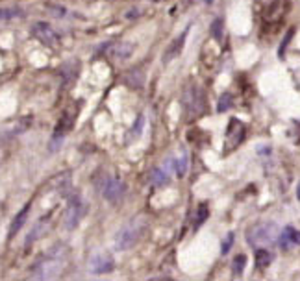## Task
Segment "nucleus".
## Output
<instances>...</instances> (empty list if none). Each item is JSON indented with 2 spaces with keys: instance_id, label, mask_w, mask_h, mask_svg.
<instances>
[{
  "instance_id": "nucleus-1",
  "label": "nucleus",
  "mask_w": 300,
  "mask_h": 281,
  "mask_svg": "<svg viewBox=\"0 0 300 281\" xmlns=\"http://www.w3.org/2000/svg\"><path fill=\"white\" fill-rule=\"evenodd\" d=\"M67 259H69V246L56 244L50 248L49 252L43 255L39 261H35L30 278L32 280H54L60 278L61 272L67 267Z\"/></svg>"
},
{
  "instance_id": "nucleus-2",
  "label": "nucleus",
  "mask_w": 300,
  "mask_h": 281,
  "mask_svg": "<svg viewBox=\"0 0 300 281\" xmlns=\"http://www.w3.org/2000/svg\"><path fill=\"white\" fill-rule=\"evenodd\" d=\"M148 226L147 217H133L128 224H124L119 230L117 237H115V248L124 252V250H130L133 246L137 244L141 240V237L145 235V230Z\"/></svg>"
},
{
  "instance_id": "nucleus-3",
  "label": "nucleus",
  "mask_w": 300,
  "mask_h": 281,
  "mask_svg": "<svg viewBox=\"0 0 300 281\" xmlns=\"http://www.w3.org/2000/svg\"><path fill=\"white\" fill-rule=\"evenodd\" d=\"M181 104H183V117L187 122H193L195 119L202 117L206 113V96H204V91L196 84H189L183 89Z\"/></svg>"
},
{
  "instance_id": "nucleus-4",
  "label": "nucleus",
  "mask_w": 300,
  "mask_h": 281,
  "mask_svg": "<svg viewBox=\"0 0 300 281\" xmlns=\"http://www.w3.org/2000/svg\"><path fill=\"white\" fill-rule=\"evenodd\" d=\"M287 11H289V0H259L261 22L265 26H271V28L280 26Z\"/></svg>"
},
{
  "instance_id": "nucleus-5",
  "label": "nucleus",
  "mask_w": 300,
  "mask_h": 281,
  "mask_svg": "<svg viewBox=\"0 0 300 281\" xmlns=\"http://www.w3.org/2000/svg\"><path fill=\"white\" fill-rule=\"evenodd\" d=\"M97 187L102 192V196L112 204L120 202L126 192V185L122 183V180L113 174H108V172L97 176Z\"/></svg>"
},
{
  "instance_id": "nucleus-6",
  "label": "nucleus",
  "mask_w": 300,
  "mask_h": 281,
  "mask_svg": "<svg viewBox=\"0 0 300 281\" xmlns=\"http://www.w3.org/2000/svg\"><path fill=\"white\" fill-rule=\"evenodd\" d=\"M85 215V202L84 198L80 196L78 192H72L67 198V207H65V228L67 230H74L80 220Z\"/></svg>"
},
{
  "instance_id": "nucleus-7",
  "label": "nucleus",
  "mask_w": 300,
  "mask_h": 281,
  "mask_svg": "<svg viewBox=\"0 0 300 281\" xmlns=\"http://www.w3.org/2000/svg\"><path fill=\"white\" fill-rule=\"evenodd\" d=\"M244 140V124L239 119H230L226 126V146L224 150L230 154Z\"/></svg>"
},
{
  "instance_id": "nucleus-8",
  "label": "nucleus",
  "mask_w": 300,
  "mask_h": 281,
  "mask_svg": "<svg viewBox=\"0 0 300 281\" xmlns=\"http://www.w3.org/2000/svg\"><path fill=\"white\" fill-rule=\"evenodd\" d=\"M76 111H78V107H74L72 111H70V109H67V111L61 115V119H60V122H58L56 130H54V134H52V144H50L52 152H54V148H56V146H60V142L63 140L65 134H67L70 128H72V124H74V119H76Z\"/></svg>"
},
{
  "instance_id": "nucleus-9",
  "label": "nucleus",
  "mask_w": 300,
  "mask_h": 281,
  "mask_svg": "<svg viewBox=\"0 0 300 281\" xmlns=\"http://www.w3.org/2000/svg\"><path fill=\"white\" fill-rule=\"evenodd\" d=\"M32 34H34V37L37 39L39 43H43L45 47H56L58 45V35L56 32H54V28L50 26L49 22H35L34 28H32Z\"/></svg>"
},
{
  "instance_id": "nucleus-10",
  "label": "nucleus",
  "mask_w": 300,
  "mask_h": 281,
  "mask_svg": "<svg viewBox=\"0 0 300 281\" xmlns=\"http://www.w3.org/2000/svg\"><path fill=\"white\" fill-rule=\"evenodd\" d=\"M272 232H274V224H256L248 230L246 237H248V242H250L252 246H258L272 240L271 239Z\"/></svg>"
},
{
  "instance_id": "nucleus-11",
  "label": "nucleus",
  "mask_w": 300,
  "mask_h": 281,
  "mask_svg": "<svg viewBox=\"0 0 300 281\" xmlns=\"http://www.w3.org/2000/svg\"><path fill=\"white\" fill-rule=\"evenodd\" d=\"M113 267H115V261H113V257L112 255H108V253H95V255L89 259V263H87L89 272H95V274L112 272Z\"/></svg>"
},
{
  "instance_id": "nucleus-12",
  "label": "nucleus",
  "mask_w": 300,
  "mask_h": 281,
  "mask_svg": "<svg viewBox=\"0 0 300 281\" xmlns=\"http://www.w3.org/2000/svg\"><path fill=\"white\" fill-rule=\"evenodd\" d=\"M189 35V28L183 30L178 37H176L175 41L169 45V48L165 50V54H163V63H169V61H173L175 57L180 56V52L183 50V45H185V39H187Z\"/></svg>"
},
{
  "instance_id": "nucleus-13",
  "label": "nucleus",
  "mask_w": 300,
  "mask_h": 281,
  "mask_svg": "<svg viewBox=\"0 0 300 281\" xmlns=\"http://www.w3.org/2000/svg\"><path fill=\"white\" fill-rule=\"evenodd\" d=\"M278 244L282 250H287V248H291L293 244H300V232L295 230L293 226L284 228V232L280 233V237H278Z\"/></svg>"
},
{
  "instance_id": "nucleus-14",
  "label": "nucleus",
  "mask_w": 300,
  "mask_h": 281,
  "mask_svg": "<svg viewBox=\"0 0 300 281\" xmlns=\"http://www.w3.org/2000/svg\"><path fill=\"white\" fill-rule=\"evenodd\" d=\"M30 207H32V202H28V204L24 205V207L15 215V218L11 220V226H9V233H7L9 239H13L15 235L21 232L22 226L26 224V218H28V215H30Z\"/></svg>"
},
{
  "instance_id": "nucleus-15",
  "label": "nucleus",
  "mask_w": 300,
  "mask_h": 281,
  "mask_svg": "<svg viewBox=\"0 0 300 281\" xmlns=\"http://www.w3.org/2000/svg\"><path fill=\"white\" fill-rule=\"evenodd\" d=\"M124 84L128 87H132V89H143V85H145V69L143 67H135V69L128 70L124 76Z\"/></svg>"
},
{
  "instance_id": "nucleus-16",
  "label": "nucleus",
  "mask_w": 300,
  "mask_h": 281,
  "mask_svg": "<svg viewBox=\"0 0 300 281\" xmlns=\"http://www.w3.org/2000/svg\"><path fill=\"white\" fill-rule=\"evenodd\" d=\"M50 218H52V215H47V217H43L41 220L35 224V228L28 233V237H26V248H28V246H32L35 240L41 237V235H45V233L49 232Z\"/></svg>"
},
{
  "instance_id": "nucleus-17",
  "label": "nucleus",
  "mask_w": 300,
  "mask_h": 281,
  "mask_svg": "<svg viewBox=\"0 0 300 281\" xmlns=\"http://www.w3.org/2000/svg\"><path fill=\"white\" fill-rule=\"evenodd\" d=\"M272 259H274V255H272L269 250H265V248H258V250H256V267L258 268L265 270L272 263Z\"/></svg>"
},
{
  "instance_id": "nucleus-18",
  "label": "nucleus",
  "mask_w": 300,
  "mask_h": 281,
  "mask_svg": "<svg viewBox=\"0 0 300 281\" xmlns=\"http://www.w3.org/2000/svg\"><path fill=\"white\" fill-rule=\"evenodd\" d=\"M15 132H11V134L7 135H0V165L4 163V159H6L7 155H9V146H11V139L15 137Z\"/></svg>"
},
{
  "instance_id": "nucleus-19",
  "label": "nucleus",
  "mask_w": 300,
  "mask_h": 281,
  "mask_svg": "<svg viewBox=\"0 0 300 281\" xmlns=\"http://www.w3.org/2000/svg\"><path fill=\"white\" fill-rule=\"evenodd\" d=\"M167 182H169V176L165 170L160 169V167L152 169V172H150V183H152L154 187H161V185H165Z\"/></svg>"
},
{
  "instance_id": "nucleus-20",
  "label": "nucleus",
  "mask_w": 300,
  "mask_h": 281,
  "mask_svg": "<svg viewBox=\"0 0 300 281\" xmlns=\"http://www.w3.org/2000/svg\"><path fill=\"white\" fill-rule=\"evenodd\" d=\"M230 107H234V94L232 93H224V94H221L219 102H217V111L224 113L228 111Z\"/></svg>"
},
{
  "instance_id": "nucleus-21",
  "label": "nucleus",
  "mask_w": 300,
  "mask_h": 281,
  "mask_svg": "<svg viewBox=\"0 0 300 281\" xmlns=\"http://www.w3.org/2000/svg\"><path fill=\"white\" fill-rule=\"evenodd\" d=\"M244 267H246V255H244V253H239V255H236L234 261H232V274L241 276Z\"/></svg>"
},
{
  "instance_id": "nucleus-22",
  "label": "nucleus",
  "mask_w": 300,
  "mask_h": 281,
  "mask_svg": "<svg viewBox=\"0 0 300 281\" xmlns=\"http://www.w3.org/2000/svg\"><path fill=\"white\" fill-rule=\"evenodd\" d=\"M211 37L215 39V41H223V32H224V21L219 17V19H215V21L211 22Z\"/></svg>"
},
{
  "instance_id": "nucleus-23",
  "label": "nucleus",
  "mask_w": 300,
  "mask_h": 281,
  "mask_svg": "<svg viewBox=\"0 0 300 281\" xmlns=\"http://www.w3.org/2000/svg\"><path fill=\"white\" fill-rule=\"evenodd\" d=\"M208 217H210V209H208V205L202 204L198 205V209H196V215H195V228L198 230L200 226L208 220Z\"/></svg>"
},
{
  "instance_id": "nucleus-24",
  "label": "nucleus",
  "mask_w": 300,
  "mask_h": 281,
  "mask_svg": "<svg viewBox=\"0 0 300 281\" xmlns=\"http://www.w3.org/2000/svg\"><path fill=\"white\" fill-rule=\"evenodd\" d=\"M22 11L17 7H6V9H0V21H9L13 17H21Z\"/></svg>"
},
{
  "instance_id": "nucleus-25",
  "label": "nucleus",
  "mask_w": 300,
  "mask_h": 281,
  "mask_svg": "<svg viewBox=\"0 0 300 281\" xmlns=\"http://www.w3.org/2000/svg\"><path fill=\"white\" fill-rule=\"evenodd\" d=\"M176 174L180 176V178H183V176L187 174V154H185V152H183L180 159L176 161Z\"/></svg>"
},
{
  "instance_id": "nucleus-26",
  "label": "nucleus",
  "mask_w": 300,
  "mask_h": 281,
  "mask_svg": "<svg viewBox=\"0 0 300 281\" xmlns=\"http://www.w3.org/2000/svg\"><path fill=\"white\" fill-rule=\"evenodd\" d=\"M234 232H230L226 237H224V240H223V246H221V255H226V253L230 252V248L234 246Z\"/></svg>"
},
{
  "instance_id": "nucleus-27",
  "label": "nucleus",
  "mask_w": 300,
  "mask_h": 281,
  "mask_svg": "<svg viewBox=\"0 0 300 281\" xmlns=\"http://www.w3.org/2000/svg\"><path fill=\"white\" fill-rule=\"evenodd\" d=\"M295 35V28L289 30V34L284 37V41H282V45H280V57H284V52H286L287 45H289V41H291V37Z\"/></svg>"
},
{
  "instance_id": "nucleus-28",
  "label": "nucleus",
  "mask_w": 300,
  "mask_h": 281,
  "mask_svg": "<svg viewBox=\"0 0 300 281\" xmlns=\"http://www.w3.org/2000/svg\"><path fill=\"white\" fill-rule=\"evenodd\" d=\"M297 198L300 200V183H299V189H297Z\"/></svg>"
},
{
  "instance_id": "nucleus-29",
  "label": "nucleus",
  "mask_w": 300,
  "mask_h": 281,
  "mask_svg": "<svg viewBox=\"0 0 300 281\" xmlns=\"http://www.w3.org/2000/svg\"><path fill=\"white\" fill-rule=\"evenodd\" d=\"M206 2H208V4H211V2H213V0H206Z\"/></svg>"
}]
</instances>
